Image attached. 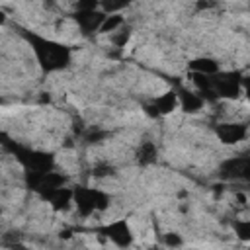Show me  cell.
Segmentation results:
<instances>
[{
    "label": "cell",
    "mask_w": 250,
    "mask_h": 250,
    "mask_svg": "<svg viewBox=\"0 0 250 250\" xmlns=\"http://www.w3.org/2000/svg\"><path fill=\"white\" fill-rule=\"evenodd\" d=\"M21 37L29 45V49H31V53L35 57V62L39 64V68L43 72H47V74L61 72V70H64L70 64L72 51L64 43H59L55 39H49L45 35L29 31V29H23Z\"/></svg>",
    "instance_id": "1"
},
{
    "label": "cell",
    "mask_w": 250,
    "mask_h": 250,
    "mask_svg": "<svg viewBox=\"0 0 250 250\" xmlns=\"http://www.w3.org/2000/svg\"><path fill=\"white\" fill-rule=\"evenodd\" d=\"M6 148L20 162L23 172H49L55 170V156L47 150H39L27 145H20L16 141H4Z\"/></svg>",
    "instance_id": "2"
},
{
    "label": "cell",
    "mask_w": 250,
    "mask_h": 250,
    "mask_svg": "<svg viewBox=\"0 0 250 250\" xmlns=\"http://www.w3.org/2000/svg\"><path fill=\"white\" fill-rule=\"evenodd\" d=\"M109 195L100 188L76 186L74 188V207L80 217H90L98 211H105L109 207Z\"/></svg>",
    "instance_id": "3"
},
{
    "label": "cell",
    "mask_w": 250,
    "mask_h": 250,
    "mask_svg": "<svg viewBox=\"0 0 250 250\" xmlns=\"http://www.w3.org/2000/svg\"><path fill=\"white\" fill-rule=\"evenodd\" d=\"M213 78V88L219 100H236L242 94V72L238 70H219Z\"/></svg>",
    "instance_id": "4"
},
{
    "label": "cell",
    "mask_w": 250,
    "mask_h": 250,
    "mask_svg": "<svg viewBox=\"0 0 250 250\" xmlns=\"http://www.w3.org/2000/svg\"><path fill=\"white\" fill-rule=\"evenodd\" d=\"M219 178L229 182H250V154L225 158L219 164Z\"/></svg>",
    "instance_id": "5"
},
{
    "label": "cell",
    "mask_w": 250,
    "mask_h": 250,
    "mask_svg": "<svg viewBox=\"0 0 250 250\" xmlns=\"http://www.w3.org/2000/svg\"><path fill=\"white\" fill-rule=\"evenodd\" d=\"M96 232L105 236L107 240H111L115 246H121V248L133 244V232H131V227L125 219H115L111 223H105V225L98 227Z\"/></svg>",
    "instance_id": "6"
},
{
    "label": "cell",
    "mask_w": 250,
    "mask_h": 250,
    "mask_svg": "<svg viewBox=\"0 0 250 250\" xmlns=\"http://www.w3.org/2000/svg\"><path fill=\"white\" fill-rule=\"evenodd\" d=\"M180 107V100H178V90H166L164 94L156 96L150 104L145 105V111L150 117H162V115H170Z\"/></svg>",
    "instance_id": "7"
},
{
    "label": "cell",
    "mask_w": 250,
    "mask_h": 250,
    "mask_svg": "<svg viewBox=\"0 0 250 250\" xmlns=\"http://www.w3.org/2000/svg\"><path fill=\"white\" fill-rule=\"evenodd\" d=\"M105 16L107 14L102 10H74L72 20L76 21L82 35H92V33H100V27H102Z\"/></svg>",
    "instance_id": "8"
},
{
    "label": "cell",
    "mask_w": 250,
    "mask_h": 250,
    "mask_svg": "<svg viewBox=\"0 0 250 250\" xmlns=\"http://www.w3.org/2000/svg\"><path fill=\"white\" fill-rule=\"evenodd\" d=\"M215 135L223 145H238L248 137V127L236 121H225L215 125Z\"/></svg>",
    "instance_id": "9"
},
{
    "label": "cell",
    "mask_w": 250,
    "mask_h": 250,
    "mask_svg": "<svg viewBox=\"0 0 250 250\" xmlns=\"http://www.w3.org/2000/svg\"><path fill=\"white\" fill-rule=\"evenodd\" d=\"M43 201H47L51 205L53 211L61 213V211H68L72 205H74V188H68V186H62L55 191H51Z\"/></svg>",
    "instance_id": "10"
},
{
    "label": "cell",
    "mask_w": 250,
    "mask_h": 250,
    "mask_svg": "<svg viewBox=\"0 0 250 250\" xmlns=\"http://www.w3.org/2000/svg\"><path fill=\"white\" fill-rule=\"evenodd\" d=\"M178 100H180V109L186 113H197L205 105V100L197 92L188 88H178Z\"/></svg>",
    "instance_id": "11"
},
{
    "label": "cell",
    "mask_w": 250,
    "mask_h": 250,
    "mask_svg": "<svg viewBox=\"0 0 250 250\" xmlns=\"http://www.w3.org/2000/svg\"><path fill=\"white\" fill-rule=\"evenodd\" d=\"M188 68L189 72H197V74H207V76H213L221 70V64L217 59L213 57H195L188 62Z\"/></svg>",
    "instance_id": "12"
},
{
    "label": "cell",
    "mask_w": 250,
    "mask_h": 250,
    "mask_svg": "<svg viewBox=\"0 0 250 250\" xmlns=\"http://www.w3.org/2000/svg\"><path fill=\"white\" fill-rule=\"evenodd\" d=\"M135 158L141 166H148L152 162H156L158 158V146L152 143V141H143L135 152Z\"/></svg>",
    "instance_id": "13"
},
{
    "label": "cell",
    "mask_w": 250,
    "mask_h": 250,
    "mask_svg": "<svg viewBox=\"0 0 250 250\" xmlns=\"http://www.w3.org/2000/svg\"><path fill=\"white\" fill-rule=\"evenodd\" d=\"M135 0H100V10L105 14H119L121 10L129 8Z\"/></svg>",
    "instance_id": "14"
},
{
    "label": "cell",
    "mask_w": 250,
    "mask_h": 250,
    "mask_svg": "<svg viewBox=\"0 0 250 250\" xmlns=\"http://www.w3.org/2000/svg\"><path fill=\"white\" fill-rule=\"evenodd\" d=\"M121 25H125V20H123L121 14H107L104 23H102V27H100V33H113Z\"/></svg>",
    "instance_id": "15"
},
{
    "label": "cell",
    "mask_w": 250,
    "mask_h": 250,
    "mask_svg": "<svg viewBox=\"0 0 250 250\" xmlns=\"http://www.w3.org/2000/svg\"><path fill=\"white\" fill-rule=\"evenodd\" d=\"M234 236L242 242H250V219H234L232 221Z\"/></svg>",
    "instance_id": "16"
},
{
    "label": "cell",
    "mask_w": 250,
    "mask_h": 250,
    "mask_svg": "<svg viewBox=\"0 0 250 250\" xmlns=\"http://www.w3.org/2000/svg\"><path fill=\"white\" fill-rule=\"evenodd\" d=\"M129 37H131V27L129 25H121L117 31H113L111 33V43L115 45V47H125L127 45V41H129Z\"/></svg>",
    "instance_id": "17"
},
{
    "label": "cell",
    "mask_w": 250,
    "mask_h": 250,
    "mask_svg": "<svg viewBox=\"0 0 250 250\" xmlns=\"http://www.w3.org/2000/svg\"><path fill=\"white\" fill-rule=\"evenodd\" d=\"M109 174H113V168H111L107 162H100V164H96V166L92 168V176H94V178H105V176H109Z\"/></svg>",
    "instance_id": "18"
},
{
    "label": "cell",
    "mask_w": 250,
    "mask_h": 250,
    "mask_svg": "<svg viewBox=\"0 0 250 250\" xmlns=\"http://www.w3.org/2000/svg\"><path fill=\"white\" fill-rule=\"evenodd\" d=\"M74 10H100V0H76Z\"/></svg>",
    "instance_id": "19"
},
{
    "label": "cell",
    "mask_w": 250,
    "mask_h": 250,
    "mask_svg": "<svg viewBox=\"0 0 250 250\" xmlns=\"http://www.w3.org/2000/svg\"><path fill=\"white\" fill-rule=\"evenodd\" d=\"M164 242H166L168 246H180V244H182V238H180V234H176V232H168V234H164Z\"/></svg>",
    "instance_id": "20"
},
{
    "label": "cell",
    "mask_w": 250,
    "mask_h": 250,
    "mask_svg": "<svg viewBox=\"0 0 250 250\" xmlns=\"http://www.w3.org/2000/svg\"><path fill=\"white\" fill-rule=\"evenodd\" d=\"M219 2L217 0H197L195 2V8L197 10H209V8H215Z\"/></svg>",
    "instance_id": "21"
},
{
    "label": "cell",
    "mask_w": 250,
    "mask_h": 250,
    "mask_svg": "<svg viewBox=\"0 0 250 250\" xmlns=\"http://www.w3.org/2000/svg\"><path fill=\"white\" fill-rule=\"evenodd\" d=\"M242 94L246 96V100L250 102V74H242Z\"/></svg>",
    "instance_id": "22"
},
{
    "label": "cell",
    "mask_w": 250,
    "mask_h": 250,
    "mask_svg": "<svg viewBox=\"0 0 250 250\" xmlns=\"http://www.w3.org/2000/svg\"><path fill=\"white\" fill-rule=\"evenodd\" d=\"M45 2H53V0H45Z\"/></svg>",
    "instance_id": "23"
}]
</instances>
